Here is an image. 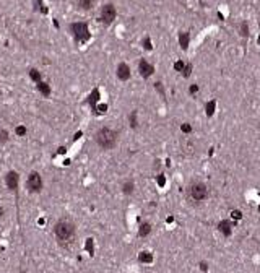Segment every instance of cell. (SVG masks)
I'll use <instances>...</instances> for the list:
<instances>
[{"instance_id": "7402d4cb", "label": "cell", "mask_w": 260, "mask_h": 273, "mask_svg": "<svg viewBox=\"0 0 260 273\" xmlns=\"http://www.w3.org/2000/svg\"><path fill=\"white\" fill-rule=\"evenodd\" d=\"M154 90H158V93H159V94H161V98H164V90H163V85L161 83H154Z\"/></svg>"}, {"instance_id": "cb8c5ba5", "label": "cell", "mask_w": 260, "mask_h": 273, "mask_svg": "<svg viewBox=\"0 0 260 273\" xmlns=\"http://www.w3.org/2000/svg\"><path fill=\"white\" fill-rule=\"evenodd\" d=\"M166 184V179H164V176H163V174H159V176H158V185L159 187H163Z\"/></svg>"}, {"instance_id": "44dd1931", "label": "cell", "mask_w": 260, "mask_h": 273, "mask_svg": "<svg viewBox=\"0 0 260 273\" xmlns=\"http://www.w3.org/2000/svg\"><path fill=\"white\" fill-rule=\"evenodd\" d=\"M124 192H125V194H132V192H133V184H132V182H127V184L124 185Z\"/></svg>"}, {"instance_id": "6da1fadb", "label": "cell", "mask_w": 260, "mask_h": 273, "mask_svg": "<svg viewBox=\"0 0 260 273\" xmlns=\"http://www.w3.org/2000/svg\"><path fill=\"white\" fill-rule=\"evenodd\" d=\"M54 232H55V237H57L62 244H68L73 241V236H75V228L73 224L68 221V219H60L54 228Z\"/></svg>"}, {"instance_id": "83f0119b", "label": "cell", "mask_w": 260, "mask_h": 273, "mask_svg": "<svg viewBox=\"0 0 260 273\" xmlns=\"http://www.w3.org/2000/svg\"><path fill=\"white\" fill-rule=\"evenodd\" d=\"M31 78L39 81V73H37V70H31Z\"/></svg>"}, {"instance_id": "5bb4252c", "label": "cell", "mask_w": 260, "mask_h": 273, "mask_svg": "<svg viewBox=\"0 0 260 273\" xmlns=\"http://www.w3.org/2000/svg\"><path fill=\"white\" fill-rule=\"evenodd\" d=\"M138 260L143 262V263H151V262H153V255L150 252H141L140 255H138Z\"/></svg>"}, {"instance_id": "2e32d148", "label": "cell", "mask_w": 260, "mask_h": 273, "mask_svg": "<svg viewBox=\"0 0 260 273\" xmlns=\"http://www.w3.org/2000/svg\"><path fill=\"white\" fill-rule=\"evenodd\" d=\"M239 31H241V36H244V37L249 36V25H247V21H242V23H241Z\"/></svg>"}, {"instance_id": "7c38bea8", "label": "cell", "mask_w": 260, "mask_h": 273, "mask_svg": "<svg viewBox=\"0 0 260 273\" xmlns=\"http://www.w3.org/2000/svg\"><path fill=\"white\" fill-rule=\"evenodd\" d=\"M150 231H151V224H150V223H143V224L140 226V229H138V236H140V237L148 236Z\"/></svg>"}, {"instance_id": "8fae6325", "label": "cell", "mask_w": 260, "mask_h": 273, "mask_svg": "<svg viewBox=\"0 0 260 273\" xmlns=\"http://www.w3.org/2000/svg\"><path fill=\"white\" fill-rule=\"evenodd\" d=\"M189 39H190L189 33H181L179 34V44H181L182 49H187V47H189Z\"/></svg>"}, {"instance_id": "d4e9b609", "label": "cell", "mask_w": 260, "mask_h": 273, "mask_svg": "<svg viewBox=\"0 0 260 273\" xmlns=\"http://www.w3.org/2000/svg\"><path fill=\"white\" fill-rule=\"evenodd\" d=\"M151 41H150V37H145V49L146 50H151Z\"/></svg>"}, {"instance_id": "30bf717a", "label": "cell", "mask_w": 260, "mask_h": 273, "mask_svg": "<svg viewBox=\"0 0 260 273\" xmlns=\"http://www.w3.org/2000/svg\"><path fill=\"white\" fill-rule=\"evenodd\" d=\"M7 185L12 189V190H15L18 185V176L15 172H10L8 176H7Z\"/></svg>"}, {"instance_id": "52a82bcc", "label": "cell", "mask_w": 260, "mask_h": 273, "mask_svg": "<svg viewBox=\"0 0 260 273\" xmlns=\"http://www.w3.org/2000/svg\"><path fill=\"white\" fill-rule=\"evenodd\" d=\"M138 70H140V75L143 77V78H148V77H151L153 72H154V67L150 65L146 60H140V63H138Z\"/></svg>"}, {"instance_id": "7a4b0ae2", "label": "cell", "mask_w": 260, "mask_h": 273, "mask_svg": "<svg viewBox=\"0 0 260 273\" xmlns=\"http://www.w3.org/2000/svg\"><path fill=\"white\" fill-rule=\"evenodd\" d=\"M96 143H98L103 150L114 148L116 143H117V133L114 132L112 128H108V127L101 128V130H98V133H96Z\"/></svg>"}, {"instance_id": "ac0fdd59", "label": "cell", "mask_w": 260, "mask_h": 273, "mask_svg": "<svg viewBox=\"0 0 260 273\" xmlns=\"http://www.w3.org/2000/svg\"><path fill=\"white\" fill-rule=\"evenodd\" d=\"M190 73H192V63H186V67H184V70H182V75L186 77V78H189Z\"/></svg>"}, {"instance_id": "f1b7e54d", "label": "cell", "mask_w": 260, "mask_h": 273, "mask_svg": "<svg viewBox=\"0 0 260 273\" xmlns=\"http://www.w3.org/2000/svg\"><path fill=\"white\" fill-rule=\"evenodd\" d=\"M200 268H202V272H208V263L206 262H200Z\"/></svg>"}, {"instance_id": "9a60e30c", "label": "cell", "mask_w": 260, "mask_h": 273, "mask_svg": "<svg viewBox=\"0 0 260 273\" xmlns=\"http://www.w3.org/2000/svg\"><path fill=\"white\" fill-rule=\"evenodd\" d=\"M78 5L81 10H90V8H93V0H80Z\"/></svg>"}, {"instance_id": "4316f807", "label": "cell", "mask_w": 260, "mask_h": 273, "mask_svg": "<svg viewBox=\"0 0 260 273\" xmlns=\"http://www.w3.org/2000/svg\"><path fill=\"white\" fill-rule=\"evenodd\" d=\"M39 88L44 94H49V86H44V83H39Z\"/></svg>"}, {"instance_id": "3957f363", "label": "cell", "mask_w": 260, "mask_h": 273, "mask_svg": "<svg viewBox=\"0 0 260 273\" xmlns=\"http://www.w3.org/2000/svg\"><path fill=\"white\" fill-rule=\"evenodd\" d=\"M189 197L194 202H203L208 199V189L203 182H194L189 187Z\"/></svg>"}, {"instance_id": "4fadbf2b", "label": "cell", "mask_w": 260, "mask_h": 273, "mask_svg": "<svg viewBox=\"0 0 260 273\" xmlns=\"http://www.w3.org/2000/svg\"><path fill=\"white\" fill-rule=\"evenodd\" d=\"M215 108H216V101L215 99H211L210 101V103H206V116H208V117H210V116H213V114H215Z\"/></svg>"}, {"instance_id": "e0dca14e", "label": "cell", "mask_w": 260, "mask_h": 273, "mask_svg": "<svg viewBox=\"0 0 260 273\" xmlns=\"http://www.w3.org/2000/svg\"><path fill=\"white\" fill-rule=\"evenodd\" d=\"M184 150H186L187 154H192L194 153V150H195V145L192 143V141H186V143H184Z\"/></svg>"}, {"instance_id": "4dcf8cb0", "label": "cell", "mask_w": 260, "mask_h": 273, "mask_svg": "<svg viewBox=\"0 0 260 273\" xmlns=\"http://www.w3.org/2000/svg\"><path fill=\"white\" fill-rule=\"evenodd\" d=\"M259 44H260V36H259Z\"/></svg>"}, {"instance_id": "d6986e66", "label": "cell", "mask_w": 260, "mask_h": 273, "mask_svg": "<svg viewBox=\"0 0 260 273\" xmlns=\"http://www.w3.org/2000/svg\"><path fill=\"white\" fill-rule=\"evenodd\" d=\"M229 215H231V218L234 219V221H237V219H241V218H242V213H241L239 210H232L231 213H229Z\"/></svg>"}, {"instance_id": "277c9868", "label": "cell", "mask_w": 260, "mask_h": 273, "mask_svg": "<svg viewBox=\"0 0 260 273\" xmlns=\"http://www.w3.org/2000/svg\"><path fill=\"white\" fill-rule=\"evenodd\" d=\"M70 29L77 41H88L90 39V31H88L86 23H73L70 26Z\"/></svg>"}, {"instance_id": "8992f818", "label": "cell", "mask_w": 260, "mask_h": 273, "mask_svg": "<svg viewBox=\"0 0 260 273\" xmlns=\"http://www.w3.org/2000/svg\"><path fill=\"white\" fill-rule=\"evenodd\" d=\"M41 187H42V181H41V176L37 172H33V174H29V177H28V189L31 192H39L41 190Z\"/></svg>"}, {"instance_id": "ffe728a7", "label": "cell", "mask_w": 260, "mask_h": 273, "mask_svg": "<svg viewBox=\"0 0 260 273\" xmlns=\"http://www.w3.org/2000/svg\"><path fill=\"white\" fill-rule=\"evenodd\" d=\"M184 67H186V63L182 62V60H177V62L174 63V68H176V72H182V70H184Z\"/></svg>"}, {"instance_id": "9c48e42d", "label": "cell", "mask_w": 260, "mask_h": 273, "mask_svg": "<svg viewBox=\"0 0 260 273\" xmlns=\"http://www.w3.org/2000/svg\"><path fill=\"white\" fill-rule=\"evenodd\" d=\"M232 228H234V226H232V223H231V221H228V219H223V221L218 224L219 232H221V234H224V236H231Z\"/></svg>"}, {"instance_id": "5b68a950", "label": "cell", "mask_w": 260, "mask_h": 273, "mask_svg": "<svg viewBox=\"0 0 260 273\" xmlns=\"http://www.w3.org/2000/svg\"><path fill=\"white\" fill-rule=\"evenodd\" d=\"M116 15H117V12L114 8V5H111V3L104 5L103 10H101V18H103V21L106 25H111L112 21L116 20Z\"/></svg>"}, {"instance_id": "484cf974", "label": "cell", "mask_w": 260, "mask_h": 273, "mask_svg": "<svg viewBox=\"0 0 260 273\" xmlns=\"http://www.w3.org/2000/svg\"><path fill=\"white\" fill-rule=\"evenodd\" d=\"M198 91V85H190V88H189V93L190 94H195Z\"/></svg>"}, {"instance_id": "d6a6232c", "label": "cell", "mask_w": 260, "mask_h": 273, "mask_svg": "<svg viewBox=\"0 0 260 273\" xmlns=\"http://www.w3.org/2000/svg\"><path fill=\"white\" fill-rule=\"evenodd\" d=\"M259 211H260V205H259Z\"/></svg>"}, {"instance_id": "603a6c76", "label": "cell", "mask_w": 260, "mask_h": 273, "mask_svg": "<svg viewBox=\"0 0 260 273\" xmlns=\"http://www.w3.org/2000/svg\"><path fill=\"white\" fill-rule=\"evenodd\" d=\"M181 130H182L184 133H190V132H192V127H190L189 124H182V125H181Z\"/></svg>"}, {"instance_id": "836d02e7", "label": "cell", "mask_w": 260, "mask_h": 273, "mask_svg": "<svg viewBox=\"0 0 260 273\" xmlns=\"http://www.w3.org/2000/svg\"><path fill=\"white\" fill-rule=\"evenodd\" d=\"M0 215H2V210H0Z\"/></svg>"}, {"instance_id": "ba28073f", "label": "cell", "mask_w": 260, "mask_h": 273, "mask_svg": "<svg viewBox=\"0 0 260 273\" xmlns=\"http://www.w3.org/2000/svg\"><path fill=\"white\" fill-rule=\"evenodd\" d=\"M117 77H119V80H122V81H127V80L130 78V68H128L127 63H120V65L117 67Z\"/></svg>"}, {"instance_id": "1f68e13d", "label": "cell", "mask_w": 260, "mask_h": 273, "mask_svg": "<svg viewBox=\"0 0 260 273\" xmlns=\"http://www.w3.org/2000/svg\"><path fill=\"white\" fill-rule=\"evenodd\" d=\"M259 28H260V20H259Z\"/></svg>"}, {"instance_id": "f546056e", "label": "cell", "mask_w": 260, "mask_h": 273, "mask_svg": "<svg viewBox=\"0 0 260 273\" xmlns=\"http://www.w3.org/2000/svg\"><path fill=\"white\" fill-rule=\"evenodd\" d=\"M166 221H168V223H172L174 218H172V216H168V219H166Z\"/></svg>"}]
</instances>
